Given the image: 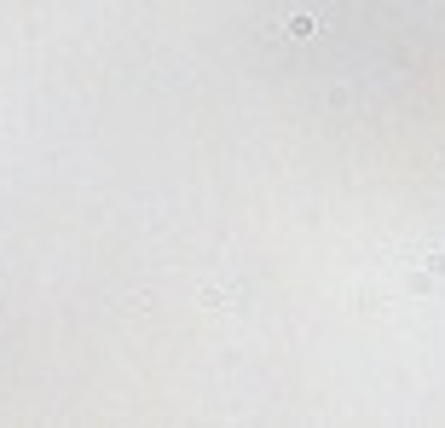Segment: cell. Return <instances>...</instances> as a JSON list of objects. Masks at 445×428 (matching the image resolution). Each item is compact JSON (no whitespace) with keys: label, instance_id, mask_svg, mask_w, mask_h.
<instances>
[{"label":"cell","instance_id":"6da1fadb","mask_svg":"<svg viewBox=\"0 0 445 428\" xmlns=\"http://www.w3.org/2000/svg\"><path fill=\"white\" fill-rule=\"evenodd\" d=\"M289 35H295V41H312V35H318V18H312V12H295V18H289Z\"/></svg>","mask_w":445,"mask_h":428},{"label":"cell","instance_id":"7a4b0ae2","mask_svg":"<svg viewBox=\"0 0 445 428\" xmlns=\"http://www.w3.org/2000/svg\"><path fill=\"white\" fill-rule=\"evenodd\" d=\"M434 284H439V272H428V267L405 278V289H410V295H434Z\"/></svg>","mask_w":445,"mask_h":428}]
</instances>
